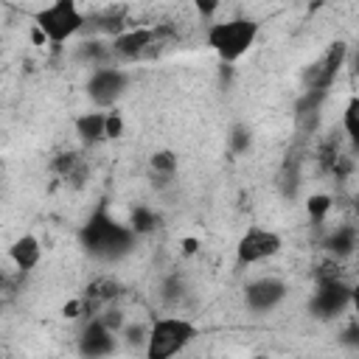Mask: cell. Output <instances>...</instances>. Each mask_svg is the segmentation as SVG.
Listing matches in <instances>:
<instances>
[{
  "instance_id": "obj_15",
  "label": "cell",
  "mask_w": 359,
  "mask_h": 359,
  "mask_svg": "<svg viewBox=\"0 0 359 359\" xmlns=\"http://www.w3.org/2000/svg\"><path fill=\"white\" fill-rule=\"evenodd\" d=\"M62 180H73V185H81L84 182V174H87V165L81 163V157L76 151H62L59 157H53V165H50Z\"/></svg>"
},
{
  "instance_id": "obj_27",
  "label": "cell",
  "mask_w": 359,
  "mask_h": 359,
  "mask_svg": "<svg viewBox=\"0 0 359 359\" xmlns=\"http://www.w3.org/2000/svg\"><path fill=\"white\" fill-rule=\"evenodd\" d=\"M194 8L202 20H210L216 11H219V0H194Z\"/></svg>"
},
{
  "instance_id": "obj_13",
  "label": "cell",
  "mask_w": 359,
  "mask_h": 359,
  "mask_svg": "<svg viewBox=\"0 0 359 359\" xmlns=\"http://www.w3.org/2000/svg\"><path fill=\"white\" fill-rule=\"evenodd\" d=\"M177 165H180V157L171 151V149H157L151 157H149V174H151V185L154 188H168L177 177Z\"/></svg>"
},
{
  "instance_id": "obj_30",
  "label": "cell",
  "mask_w": 359,
  "mask_h": 359,
  "mask_svg": "<svg viewBox=\"0 0 359 359\" xmlns=\"http://www.w3.org/2000/svg\"><path fill=\"white\" fill-rule=\"evenodd\" d=\"M31 36H34V42H36V45H45V42H48V39H45V34H42V31H39L36 25H34V31H31Z\"/></svg>"
},
{
  "instance_id": "obj_16",
  "label": "cell",
  "mask_w": 359,
  "mask_h": 359,
  "mask_svg": "<svg viewBox=\"0 0 359 359\" xmlns=\"http://www.w3.org/2000/svg\"><path fill=\"white\" fill-rule=\"evenodd\" d=\"M121 294H123V286L112 275H101V278L90 280L84 289V297H90L95 303H109V300H118Z\"/></svg>"
},
{
  "instance_id": "obj_31",
  "label": "cell",
  "mask_w": 359,
  "mask_h": 359,
  "mask_svg": "<svg viewBox=\"0 0 359 359\" xmlns=\"http://www.w3.org/2000/svg\"><path fill=\"white\" fill-rule=\"evenodd\" d=\"M0 289H8V278H6V272H0Z\"/></svg>"
},
{
  "instance_id": "obj_12",
  "label": "cell",
  "mask_w": 359,
  "mask_h": 359,
  "mask_svg": "<svg viewBox=\"0 0 359 359\" xmlns=\"http://www.w3.org/2000/svg\"><path fill=\"white\" fill-rule=\"evenodd\" d=\"M348 297H351V292H348L337 278H323L314 306H317V311H320L323 317H331V314L342 311V306L348 303Z\"/></svg>"
},
{
  "instance_id": "obj_3",
  "label": "cell",
  "mask_w": 359,
  "mask_h": 359,
  "mask_svg": "<svg viewBox=\"0 0 359 359\" xmlns=\"http://www.w3.org/2000/svg\"><path fill=\"white\" fill-rule=\"evenodd\" d=\"M132 227L126 224H118L115 219H109L104 210H95L87 224L81 227V241L84 247L93 252V255H101V258H115L121 252H126L132 247Z\"/></svg>"
},
{
  "instance_id": "obj_9",
  "label": "cell",
  "mask_w": 359,
  "mask_h": 359,
  "mask_svg": "<svg viewBox=\"0 0 359 359\" xmlns=\"http://www.w3.org/2000/svg\"><path fill=\"white\" fill-rule=\"evenodd\" d=\"M345 53H348V45H345V42H334V45L323 53V59H320L317 65H311V70L306 73V87H309V93H323V90L334 81V76L339 73V67H342V62H345Z\"/></svg>"
},
{
  "instance_id": "obj_24",
  "label": "cell",
  "mask_w": 359,
  "mask_h": 359,
  "mask_svg": "<svg viewBox=\"0 0 359 359\" xmlns=\"http://www.w3.org/2000/svg\"><path fill=\"white\" fill-rule=\"evenodd\" d=\"M331 196L328 194H314V196H309L306 199V213H309V219L311 222H323L325 216H328V210H331Z\"/></svg>"
},
{
  "instance_id": "obj_17",
  "label": "cell",
  "mask_w": 359,
  "mask_h": 359,
  "mask_svg": "<svg viewBox=\"0 0 359 359\" xmlns=\"http://www.w3.org/2000/svg\"><path fill=\"white\" fill-rule=\"evenodd\" d=\"M126 25V8L123 6H109L107 11H101L95 20H93V28L95 31H104V34H121Z\"/></svg>"
},
{
  "instance_id": "obj_22",
  "label": "cell",
  "mask_w": 359,
  "mask_h": 359,
  "mask_svg": "<svg viewBox=\"0 0 359 359\" xmlns=\"http://www.w3.org/2000/svg\"><path fill=\"white\" fill-rule=\"evenodd\" d=\"M342 126H345V135L351 143L359 140V98L351 95V101L345 104V112H342Z\"/></svg>"
},
{
  "instance_id": "obj_10",
  "label": "cell",
  "mask_w": 359,
  "mask_h": 359,
  "mask_svg": "<svg viewBox=\"0 0 359 359\" xmlns=\"http://www.w3.org/2000/svg\"><path fill=\"white\" fill-rule=\"evenodd\" d=\"M115 337L118 334H112L98 317H93L79 334V353H84V356H107V353L115 351Z\"/></svg>"
},
{
  "instance_id": "obj_4",
  "label": "cell",
  "mask_w": 359,
  "mask_h": 359,
  "mask_svg": "<svg viewBox=\"0 0 359 359\" xmlns=\"http://www.w3.org/2000/svg\"><path fill=\"white\" fill-rule=\"evenodd\" d=\"M34 25L45 34L48 42L62 45V42L73 39L87 25V17L81 14L76 0H53L34 14Z\"/></svg>"
},
{
  "instance_id": "obj_20",
  "label": "cell",
  "mask_w": 359,
  "mask_h": 359,
  "mask_svg": "<svg viewBox=\"0 0 359 359\" xmlns=\"http://www.w3.org/2000/svg\"><path fill=\"white\" fill-rule=\"evenodd\" d=\"M356 247V230L348 224V227H337L331 241H328V250H334L337 255H351Z\"/></svg>"
},
{
  "instance_id": "obj_2",
  "label": "cell",
  "mask_w": 359,
  "mask_h": 359,
  "mask_svg": "<svg viewBox=\"0 0 359 359\" xmlns=\"http://www.w3.org/2000/svg\"><path fill=\"white\" fill-rule=\"evenodd\" d=\"M196 337H199V328L188 317H160L149 325L143 353L146 359H171L182 353Z\"/></svg>"
},
{
  "instance_id": "obj_18",
  "label": "cell",
  "mask_w": 359,
  "mask_h": 359,
  "mask_svg": "<svg viewBox=\"0 0 359 359\" xmlns=\"http://www.w3.org/2000/svg\"><path fill=\"white\" fill-rule=\"evenodd\" d=\"M157 224H160L157 213H154L151 208H146V205H137V208L132 210V216H129V227H132L135 236H146V233H151Z\"/></svg>"
},
{
  "instance_id": "obj_11",
  "label": "cell",
  "mask_w": 359,
  "mask_h": 359,
  "mask_svg": "<svg viewBox=\"0 0 359 359\" xmlns=\"http://www.w3.org/2000/svg\"><path fill=\"white\" fill-rule=\"evenodd\" d=\"M39 258H42V244H39V238L31 236V233L17 236V238L11 241V247H8V261L14 264L17 272H31V269L39 264Z\"/></svg>"
},
{
  "instance_id": "obj_25",
  "label": "cell",
  "mask_w": 359,
  "mask_h": 359,
  "mask_svg": "<svg viewBox=\"0 0 359 359\" xmlns=\"http://www.w3.org/2000/svg\"><path fill=\"white\" fill-rule=\"evenodd\" d=\"M118 337H121L129 348H146L149 328H143V325H132V323H123V328L118 331Z\"/></svg>"
},
{
  "instance_id": "obj_21",
  "label": "cell",
  "mask_w": 359,
  "mask_h": 359,
  "mask_svg": "<svg viewBox=\"0 0 359 359\" xmlns=\"http://www.w3.org/2000/svg\"><path fill=\"white\" fill-rule=\"evenodd\" d=\"M227 146H230L233 154L250 151V146H252V129L247 123H233V129L227 135Z\"/></svg>"
},
{
  "instance_id": "obj_1",
  "label": "cell",
  "mask_w": 359,
  "mask_h": 359,
  "mask_svg": "<svg viewBox=\"0 0 359 359\" xmlns=\"http://www.w3.org/2000/svg\"><path fill=\"white\" fill-rule=\"evenodd\" d=\"M255 39H258V22L250 17L222 20L208 28V45L224 65L238 62L255 45Z\"/></svg>"
},
{
  "instance_id": "obj_8",
  "label": "cell",
  "mask_w": 359,
  "mask_h": 359,
  "mask_svg": "<svg viewBox=\"0 0 359 359\" xmlns=\"http://www.w3.org/2000/svg\"><path fill=\"white\" fill-rule=\"evenodd\" d=\"M160 39L163 28H123L121 34L112 36L109 48L121 59H143L154 50V45H160Z\"/></svg>"
},
{
  "instance_id": "obj_14",
  "label": "cell",
  "mask_w": 359,
  "mask_h": 359,
  "mask_svg": "<svg viewBox=\"0 0 359 359\" xmlns=\"http://www.w3.org/2000/svg\"><path fill=\"white\" fill-rule=\"evenodd\" d=\"M104 123H107V112H81L73 126H76V135H79L84 143L95 146V143H104V140H107Z\"/></svg>"
},
{
  "instance_id": "obj_6",
  "label": "cell",
  "mask_w": 359,
  "mask_h": 359,
  "mask_svg": "<svg viewBox=\"0 0 359 359\" xmlns=\"http://www.w3.org/2000/svg\"><path fill=\"white\" fill-rule=\"evenodd\" d=\"M283 247V238L269 230V227H247L236 244V258L238 264H261L272 255H278Z\"/></svg>"
},
{
  "instance_id": "obj_5",
  "label": "cell",
  "mask_w": 359,
  "mask_h": 359,
  "mask_svg": "<svg viewBox=\"0 0 359 359\" xmlns=\"http://www.w3.org/2000/svg\"><path fill=\"white\" fill-rule=\"evenodd\" d=\"M126 84H129L126 70H121L118 65H98L87 79V95L95 107L107 109L123 95Z\"/></svg>"
},
{
  "instance_id": "obj_23",
  "label": "cell",
  "mask_w": 359,
  "mask_h": 359,
  "mask_svg": "<svg viewBox=\"0 0 359 359\" xmlns=\"http://www.w3.org/2000/svg\"><path fill=\"white\" fill-rule=\"evenodd\" d=\"M95 317H98V320H101V323H104V325H107L112 334H118V331L123 328V323H126L123 309H121V306H115L112 300H109V303H104V306H101V311H98Z\"/></svg>"
},
{
  "instance_id": "obj_7",
  "label": "cell",
  "mask_w": 359,
  "mask_h": 359,
  "mask_svg": "<svg viewBox=\"0 0 359 359\" xmlns=\"http://www.w3.org/2000/svg\"><path fill=\"white\" fill-rule=\"evenodd\" d=\"M286 283L275 275H264V278H255L244 286V306L255 314H269L275 311L283 300H286Z\"/></svg>"
},
{
  "instance_id": "obj_19",
  "label": "cell",
  "mask_w": 359,
  "mask_h": 359,
  "mask_svg": "<svg viewBox=\"0 0 359 359\" xmlns=\"http://www.w3.org/2000/svg\"><path fill=\"white\" fill-rule=\"evenodd\" d=\"M112 56V48L104 45V42H81L79 45V59L81 62H90V67H98V65H109L107 59Z\"/></svg>"
},
{
  "instance_id": "obj_26",
  "label": "cell",
  "mask_w": 359,
  "mask_h": 359,
  "mask_svg": "<svg viewBox=\"0 0 359 359\" xmlns=\"http://www.w3.org/2000/svg\"><path fill=\"white\" fill-rule=\"evenodd\" d=\"M104 132H107V140H115V137H121V135H123V118H121L115 109H112V112H107Z\"/></svg>"
},
{
  "instance_id": "obj_29",
  "label": "cell",
  "mask_w": 359,
  "mask_h": 359,
  "mask_svg": "<svg viewBox=\"0 0 359 359\" xmlns=\"http://www.w3.org/2000/svg\"><path fill=\"white\" fill-rule=\"evenodd\" d=\"M196 250H199V241H196V238H185V241H182V252H185V255H194Z\"/></svg>"
},
{
  "instance_id": "obj_28",
  "label": "cell",
  "mask_w": 359,
  "mask_h": 359,
  "mask_svg": "<svg viewBox=\"0 0 359 359\" xmlns=\"http://www.w3.org/2000/svg\"><path fill=\"white\" fill-rule=\"evenodd\" d=\"M62 314H65V317H70V320H73V317H79V314H81V297H79V300H70V303H65Z\"/></svg>"
}]
</instances>
